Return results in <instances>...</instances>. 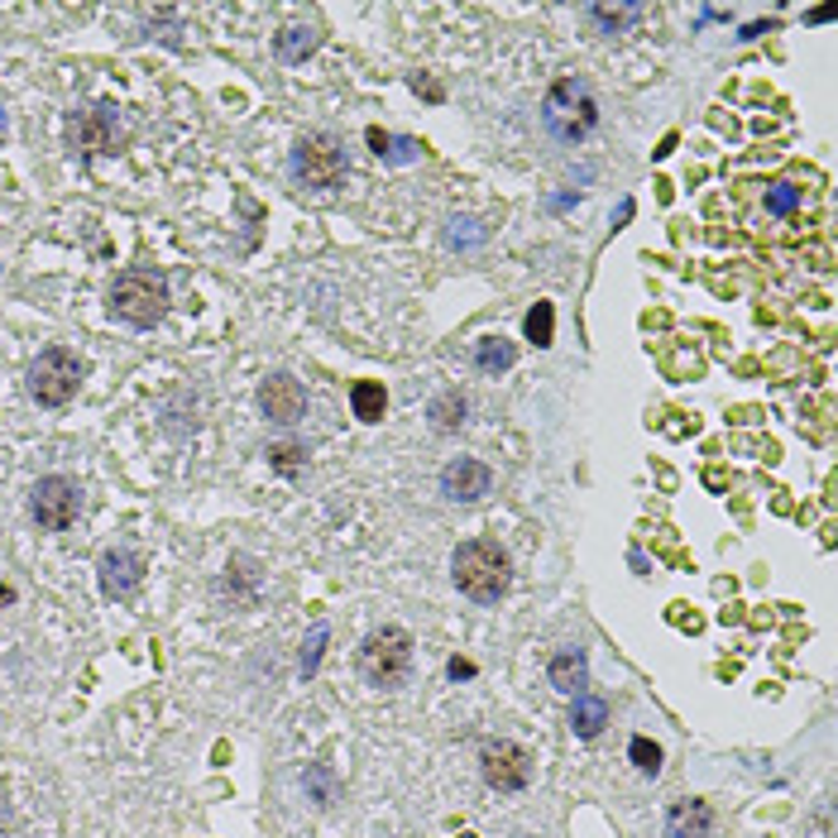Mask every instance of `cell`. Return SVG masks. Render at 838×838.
<instances>
[{
  "mask_svg": "<svg viewBox=\"0 0 838 838\" xmlns=\"http://www.w3.org/2000/svg\"><path fill=\"white\" fill-rule=\"evenodd\" d=\"M451 580L455 589L469 599V604H499V599L508 594V585H513V560H508V552L499 542H489V536H475V542H461L451 556Z\"/></svg>",
  "mask_w": 838,
  "mask_h": 838,
  "instance_id": "cell-1",
  "label": "cell"
},
{
  "mask_svg": "<svg viewBox=\"0 0 838 838\" xmlns=\"http://www.w3.org/2000/svg\"><path fill=\"white\" fill-rule=\"evenodd\" d=\"M168 303H173V293H168V273L163 269H149V264H135V269H121L106 287V307L121 317L125 326H139V331H149V326H159L168 317Z\"/></svg>",
  "mask_w": 838,
  "mask_h": 838,
  "instance_id": "cell-2",
  "label": "cell"
},
{
  "mask_svg": "<svg viewBox=\"0 0 838 838\" xmlns=\"http://www.w3.org/2000/svg\"><path fill=\"white\" fill-rule=\"evenodd\" d=\"M542 125H546V135L556 144H566V149L585 144L599 129L594 87H589L585 77H560V82H552V91H546V101H542Z\"/></svg>",
  "mask_w": 838,
  "mask_h": 838,
  "instance_id": "cell-3",
  "label": "cell"
},
{
  "mask_svg": "<svg viewBox=\"0 0 838 838\" xmlns=\"http://www.w3.org/2000/svg\"><path fill=\"white\" fill-rule=\"evenodd\" d=\"M355 666H360L364 686L403 690V686H408V676H412V633H408V627H398V623L374 627V633L360 643Z\"/></svg>",
  "mask_w": 838,
  "mask_h": 838,
  "instance_id": "cell-4",
  "label": "cell"
},
{
  "mask_svg": "<svg viewBox=\"0 0 838 838\" xmlns=\"http://www.w3.org/2000/svg\"><path fill=\"white\" fill-rule=\"evenodd\" d=\"M346 144H340L331 129H312L293 144V159H287V173H293L297 188L312 192H331L346 182Z\"/></svg>",
  "mask_w": 838,
  "mask_h": 838,
  "instance_id": "cell-5",
  "label": "cell"
},
{
  "mask_svg": "<svg viewBox=\"0 0 838 838\" xmlns=\"http://www.w3.org/2000/svg\"><path fill=\"white\" fill-rule=\"evenodd\" d=\"M82 374H87V364L77 360V350H68V346L38 350V360L30 364V398L38 408H68L77 398V388H82Z\"/></svg>",
  "mask_w": 838,
  "mask_h": 838,
  "instance_id": "cell-6",
  "label": "cell"
},
{
  "mask_svg": "<svg viewBox=\"0 0 838 838\" xmlns=\"http://www.w3.org/2000/svg\"><path fill=\"white\" fill-rule=\"evenodd\" d=\"M125 139H129V125L115 101H97V106L68 115V144L77 154H115L125 149Z\"/></svg>",
  "mask_w": 838,
  "mask_h": 838,
  "instance_id": "cell-7",
  "label": "cell"
},
{
  "mask_svg": "<svg viewBox=\"0 0 838 838\" xmlns=\"http://www.w3.org/2000/svg\"><path fill=\"white\" fill-rule=\"evenodd\" d=\"M30 513L44 532H68L82 513V484L68 475H44L30 489Z\"/></svg>",
  "mask_w": 838,
  "mask_h": 838,
  "instance_id": "cell-8",
  "label": "cell"
},
{
  "mask_svg": "<svg viewBox=\"0 0 838 838\" xmlns=\"http://www.w3.org/2000/svg\"><path fill=\"white\" fill-rule=\"evenodd\" d=\"M479 777L503 795H518L528 791L532 781V752L513 738H484L479 743Z\"/></svg>",
  "mask_w": 838,
  "mask_h": 838,
  "instance_id": "cell-9",
  "label": "cell"
},
{
  "mask_svg": "<svg viewBox=\"0 0 838 838\" xmlns=\"http://www.w3.org/2000/svg\"><path fill=\"white\" fill-rule=\"evenodd\" d=\"M97 580H101V594L115 599V604H125V599H135L139 585H144V556L135 546H106L97 560Z\"/></svg>",
  "mask_w": 838,
  "mask_h": 838,
  "instance_id": "cell-10",
  "label": "cell"
},
{
  "mask_svg": "<svg viewBox=\"0 0 838 838\" xmlns=\"http://www.w3.org/2000/svg\"><path fill=\"white\" fill-rule=\"evenodd\" d=\"M259 408H264L269 422H279V427H297L303 422V412H307V388L297 384L293 374H269L264 384H259Z\"/></svg>",
  "mask_w": 838,
  "mask_h": 838,
  "instance_id": "cell-11",
  "label": "cell"
},
{
  "mask_svg": "<svg viewBox=\"0 0 838 838\" xmlns=\"http://www.w3.org/2000/svg\"><path fill=\"white\" fill-rule=\"evenodd\" d=\"M494 489V469L475 461V455H455V461L441 469V494L451 503H479L484 494Z\"/></svg>",
  "mask_w": 838,
  "mask_h": 838,
  "instance_id": "cell-12",
  "label": "cell"
},
{
  "mask_svg": "<svg viewBox=\"0 0 838 838\" xmlns=\"http://www.w3.org/2000/svg\"><path fill=\"white\" fill-rule=\"evenodd\" d=\"M259 589H264V570H259L254 556L235 552L226 575H220V594H230L235 609H254L259 604Z\"/></svg>",
  "mask_w": 838,
  "mask_h": 838,
  "instance_id": "cell-13",
  "label": "cell"
},
{
  "mask_svg": "<svg viewBox=\"0 0 838 838\" xmlns=\"http://www.w3.org/2000/svg\"><path fill=\"white\" fill-rule=\"evenodd\" d=\"M714 834V809L686 795V801H671L666 809V838H710Z\"/></svg>",
  "mask_w": 838,
  "mask_h": 838,
  "instance_id": "cell-14",
  "label": "cell"
},
{
  "mask_svg": "<svg viewBox=\"0 0 838 838\" xmlns=\"http://www.w3.org/2000/svg\"><path fill=\"white\" fill-rule=\"evenodd\" d=\"M546 680L560 690V695H585L589 690V657H585V647H560L552 666H546Z\"/></svg>",
  "mask_w": 838,
  "mask_h": 838,
  "instance_id": "cell-15",
  "label": "cell"
},
{
  "mask_svg": "<svg viewBox=\"0 0 838 838\" xmlns=\"http://www.w3.org/2000/svg\"><path fill=\"white\" fill-rule=\"evenodd\" d=\"M317 44H321V24H307V20H293L273 34L279 63H307V54H317Z\"/></svg>",
  "mask_w": 838,
  "mask_h": 838,
  "instance_id": "cell-16",
  "label": "cell"
},
{
  "mask_svg": "<svg viewBox=\"0 0 838 838\" xmlns=\"http://www.w3.org/2000/svg\"><path fill=\"white\" fill-rule=\"evenodd\" d=\"M604 724H609V700L604 695H575L570 700V733L575 738H599L604 733Z\"/></svg>",
  "mask_w": 838,
  "mask_h": 838,
  "instance_id": "cell-17",
  "label": "cell"
},
{
  "mask_svg": "<svg viewBox=\"0 0 838 838\" xmlns=\"http://www.w3.org/2000/svg\"><path fill=\"white\" fill-rule=\"evenodd\" d=\"M513 360H518V346L513 340H503V336H489V340H475V370L479 374H508L513 370Z\"/></svg>",
  "mask_w": 838,
  "mask_h": 838,
  "instance_id": "cell-18",
  "label": "cell"
},
{
  "mask_svg": "<svg viewBox=\"0 0 838 838\" xmlns=\"http://www.w3.org/2000/svg\"><path fill=\"white\" fill-rule=\"evenodd\" d=\"M465 412H469V403H465L461 388H446L441 398H431V408H427L431 427H437L441 437H446V431H461V427H465Z\"/></svg>",
  "mask_w": 838,
  "mask_h": 838,
  "instance_id": "cell-19",
  "label": "cell"
},
{
  "mask_svg": "<svg viewBox=\"0 0 838 838\" xmlns=\"http://www.w3.org/2000/svg\"><path fill=\"white\" fill-rule=\"evenodd\" d=\"M350 408H355L360 422H384V412H388V393L384 384H374V378H360L355 388H350Z\"/></svg>",
  "mask_w": 838,
  "mask_h": 838,
  "instance_id": "cell-20",
  "label": "cell"
},
{
  "mask_svg": "<svg viewBox=\"0 0 838 838\" xmlns=\"http://www.w3.org/2000/svg\"><path fill=\"white\" fill-rule=\"evenodd\" d=\"M326 643H331V623H312V633L303 637V652H297V676L303 680L317 676V666L326 657Z\"/></svg>",
  "mask_w": 838,
  "mask_h": 838,
  "instance_id": "cell-21",
  "label": "cell"
},
{
  "mask_svg": "<svg viewBox=\"0 0 838 838\" xmlns=\"http://www.w3.org/2000/svg\"><path fill=\"white\" fill-rule=\"evenodd\" d=\"M303 791H307V801L321 805V809L340 801V781H336L331 767H307V771H303Z\"/></svg>",
  "mask_w": 838,
  "mask_h": 838,
  "instance_id": "cell-22",
  "label": "cell"
},
{
  "mask_svg": "<svg viewBox=\"0 0 838 838\" xmlns=\"http://www.w3.org/2000/svg\"><path fill=\"white\" fill-rule=\"evenodd\" d=\"M522 331H528L532 346H552V336H556V307L552 303H536L528 312V321H522Z\"/></svg>",
  "mask_w": 838,
  "mask_h": 838,
  "instance_id": "cell-23",
  "label": "cell"
},
{
  "mask_svg": "<svg viewBox=\"0 0 838 838\" xmlns=\"http://www.w3.org/2000/svg\"><path fill=\"white\" fill-rule=\"evenodd\" d=\"M585 15L594 20L604 34H613V30H623L627 20H637V15H643V10H637V5H589Z\"/></svg>",
  "mask_w": 838,
  "mask_h": 838,
  "instance_id": "cell-24",
  "label": "cell"
},
{
  "mask_svg": "<svg viewBox=\"0 0 838 838\" xmlns=\"http://www.w3.org/2000/svg\"><path fill=\"white\" fill-rule=\"evenodd\" d=\"M627 757H633V767L643 771V777H652V781L661 777V748L652 738H633L627 743Z\"/></svg>",
  "mask_w": 838,
  "mask_h": 838,
  "instance_id": "cell-25",
  "label": "cell"
},
{
  "mask_svg": "<svg viewBox=\"0 0 838 838\" xmlns=\"http://www.w3.org/2000/svg\"><path fill=\"white\" fill-rule=\"evenodd\" d=\"M269 465L279 469V475H297V469L307 465V451L293 446V441H283V446H269Z\"/></svg>",
  "mask_w": 838,
  "mask_h": 838,
  "instance_id": "cell-26",
  "label": "cell"
},
{
  "mask_svg": "<svg viewBox=\"0 0 838 838\" xmlns=\"http://www.w3.org/2000/svg\"><path fill=\"white\" fill-rule=\"evenodd\" d=\"M795 206H801V188H791V182H777V188H767V212H771V216H791Z\"/></svg>",
  "mask_w": 838,
  "mask_h": 838,
  "instance_id": "cell-27",
  "label": "cell"
},
{
  "mask_svg": "<svg viewBox=\"0 0 838 838\" xmlns=\"http://www.w3.org/2000/svg\"><path fill=\"white\" fill-rule=\"evenodd\" d=\"M451 676H455V680H465V676H475V666H469V661H461V657H455V661H451Z\"/></svg>",
  "mask_w": 838,
  "mask_h": 838,
  "instance_id": "cell-28",
  "label": "cell"
}]
</instances>
